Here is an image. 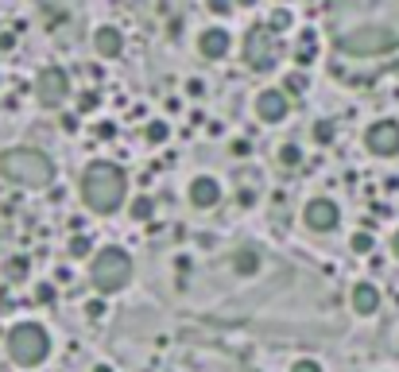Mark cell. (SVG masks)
Masks as SVG:
<instances>
[{
  "instance_id": "obj_13",
  "label": "cell",
  "mask_w": 399,
  "mask_h": 372,
  "mask_svg": "<svg viewBox=\"0 0 399 372\" xmlns=\"http://www.w3.org/2000/svg\"><path fill=\"white\" fill-rule=\"evenodd\" d=\"M93 50H97L101 58H117L120 50H125V35H120V27L105 24L93 32Z\"/></svg>"
},
{
  "instance_id": "obj_18",
  "label": "cell",
  "mask_w": 399,
  "mask_h": 372,
  "mask_svg": "<svg viewBox=\"0 0 399 372\" xmlns=\"http://www.w3.org/2000/svg\"><path fill=\"white\" fill-rule=\"evenodd\" d=\"M66 252H70V260H85V256H90V252H93L90 237H82V233H78V237H70Z\"/></svg>"
},
{
  "instance_id": "obj_9",
  "label": "cell",
  "mask_w": 399,
  "mask_h": 372,
  "mask_svg": "<svg viewBox=\"0 0 399 372\" xmlns=\"http://www.w3.org/2000/svg\"><path fill=\"white\" fill-rule=\"evenodd\" d=\"M302 221L314 233H330V229H337L341 209H337V202H330V198H310L307 209H302Z\"/></svg>"
},
{
  "instance_id": "obj_8",
  "label": "cell",
  "mask_w": 399,
  "mask_h": 372,
  "mask_svg": "<svg viewBox=\"0 0 399 372\" xmlns=\"http://www.w3.org/2000/svg\"><path fill=\"white\" fill-rule=\"evenodd\" d=\"M365 148L372 151V156H380V159L399 156V120H376V124H368Z\"/></svg>"
},
{
  "instance_id": "obj_35",
  "label": "cell",
  "mask_w": 399,
  "mask_h": 372,
  "mask_svg": "<svg viewBox=\"0 0 399 372\" xmlns=\"http://www.w3.org/2000/svg\"><path fill=\"white\" fill-rule=\"evenodd\" d=\"M237 4H241V8H252V4H256V0H237Z\"/></svg>"
},
{
  "instance_id": "obj_11",
  "label": "cell",
  "mask_w": 399,
  "mask_h": 372,
  "mask_svg": "<svg viewBox=\"0 0 399 372\" xmlns=\"http://www.w3.org/2000/svg\"><path fill=\"white\" fill-rule=\"evenodd\" d=\"M186 198H190L194 209H214L217 202H221V182H217L214 174H198V179H190V186H186Z\"/></svg>"
},
{
  "instance_id": "obj_25",
  "label": "cell",
  "mask_w": 399,
  "mask_h": 372,
  "mask_svg": "<svg viewBox=\"0 0 399 372\" xmlns=\"http://www.w3.org/2000/svg\"><path fill=\"white\" fill-rule=\"evenodd\" d=\"M97 93H93V90H85L82 93V97H78V113H93V109H97Z\"/></svg>"
},
{
  "instance_id": "obj_6",
  "label": "cell",
  "mask_w": 399,
  "mask_h": 372,
  "mask_svg": "<svg viewBox=\"0 0 399 372\" xmlns=\"http://www.w3.org/2000/svg\"><path fill=\"white\" fill-rule=\"evenodd\" d=\"M275 58H279V43H275L272 24L248 27V35H244V62H248L256 74H267V70L275 67Z\"/></svg>"
},
{
  "instance_id": "obj_4",
  "label": "cell",
  "mask_w": 399,
  "mask_h": 372,
  "mask_svg": "<svg viewBox=\"0 0 399 372\" xmlns=\"http://www.w3.org/2000/svg\"><path fill=\"white\" fill-rule=\"evenodd\" d=\"M90 280L101 295H117L132 280V256H128L125 248H101L90 264Z\"/></svg>"
},
{
  "instance_id": "obj_20",
  "label": "cell",
  "mask_w": 399,
  "mask_h": 372,
  "mask_svg": "<svg viewBox=\"0 0 399 372\" xmlns=\"http://www.w3.org/2000/svg\"><path fill=\"white\" fill-rule=\"evenodd\" d=\"M302 163V151L295 148V144H283L279 148V167H287V171H295V167Z\"/></svg>"
},
{
  "instance_id": "obj_16",
  "label": "cell",
  "mask_w": 399,
  "mask_h": 372,
  "mask_svg": "<svg viewBox=\"0 0 399 372\" xmlns=\"http://www.w3.org/2000/svg\"><path fill=\"white\" fill-rule=\"evenodd\" d=\"M128 217H132V221H151V217H155V202H151L148 194L132 198V206H128Z\"/></svg>"
},
{
  "instance_id": "obj_22",
  "label": "cell",
  "mask_w": 399,
  "mask_h": 372,
  "mask_svg": "<svg viewBox=\"0 0 399 372\" xmlns=\"http://www.w3.org/2000/svg\"><path fill=\"white\" fill-rule=\"evenodd\" d=\"M4 272H8V280H12V283H16V280H24V275H27V260H24V256H12Z\"/></svg>"
},
{
  "instance_id": "obj_33",
  "label": "cell",
  "mask_w": 399,
  "mask_h": 372,
  "mask_svg": "<svg viewBox=\"0 0 399 372\" xmlns=\"http://www.w3.org/2000/svg\"><path fill=\"white\" fill-rule=\"evenodd\" d=\"M391 252H396V260H399V229H396V237H391Z\"/></svg>"
},
{
  "instance_id": "obj_15",
  "label": "cell",
  "mask_w": 399,
  "mask_h": 372,
  "mask_svg": "<svg viewBox=\"0 0 399 372\" xmlns=\"http://www.w3.org/2000/svg\"><path fill=\"white\" fill-rule=\"evenodd\" d=\"M233 272L237 275H256L260 272V252L256 248H237L233 252Z\"/></svg>"
},
{
  "instance_id": "obj_3",
  "label": "cell",
  "mask_w": 399,
  "mask_h": 372,
  "mask_svg": "<svg viewBox=\"0 0 399 372\" xmlns=\"http://www.w3.org/2000/svg\"><path fill=\"white\" fill-rule=\"evenodd\" d=\"M0 179L39 191V186L55 182V163L39 148H8V151H0Z\"/></svg>"
},
{
  "instance_id": "obj_34",
  "label": "cell",
  "mask_w": 399,
  "mask_h": 372,
  "mask_svg": "<svg viewBox=\"0 0 399 372\" xmlns=\"http://www.w3.org/2000/svg\"><path fill=\"white\" fill-rule=\"evenodd\" d=\"M93 372H113V364H93Z\"/></svg>"
},
{
  "instance_id": "obj_14",
  "label": "cell",
  "mask_w": 399,
  "mask_h": 372,
  "mask_svg": "<svg viewBox=\"0 0 399 372\" xmlns=\"http://www.w3.org/2000/svg\"><path fill=\"white\" fill-rule=\"evenodd\" d=\"M349 303H353V310H357L360 318H368V315H376V310H380V291H376L372 283H357V287H353V295H349Z\"/></svg>"
},
{
  "instance_id": "obj_19",
  "label": "cell",
  "mask_w": 399,
  "mask_h": 372,
  "mask_svg": "<svg viewBox=\"0 0 399 372\" xmlns=\"http://www.w3.org/2000/svg\"><path fill=\"white\" fill-rule=\"evenodd\" d=\"M310 136H314L318 144H333L337 128H333V120H314V124H310Z\"/></svg>"
},
{
  "instance_id": "obj_21",
  "label": "cell",
  "mask_w": 399,
  "mask_h": 372,
  "mask_svg": "<svg viewBox=\"0 0 399 372\" xmlns=\"http://www.w3.org/2000/svg\"><path fill=\"white\" fill-rule=\"evenodd\" d=\"M144 136H148L151 144H163L167 136H171V124H167V120H151V124H148V132H144Z\"/></svg>"
},
{
  "instance_id": "obj_37",
  "label": "cell",
  "mask_w": 399,
  "mask_h": 372,
  "mask_svg": "<svg viewBox=\"0 0 399 372\" xmlns=\"http://www.w3.org/2000/svg\"><path fill=\"white\" fill-rule=\"evenodd\" d=\"M279 4H287V0H279Z\"/></svg>"
},
{
  "instance_id": "obj_1",
  "label": "cell",
  "mask_w": 399,
  "mask_h": 372,
  "mask_svg": "<svg viewBox=\"0 0 399 372\" xmlns=\"http://www.w3.org/2000/svg\"><path fill=\"white\" fill-rule=\"evenodd\" d=\"M326 35L349 58H380L399 50V0H330Z\"/></svg>"
},
{
  "instance_id": "obj_23",
  "label": "cell",
  "mask_w": 399,
  "mask_h": 372,
  "mask_svg": "<svg viewBox=\"0 0 399 372\" xmlns=\"http://www.w3.org/2000/svg\"><path fill=\"white\" fill-rule=\"evenodd\" d=\"M267 24H272V32H287V27H291V12H287V8H275Z\"/></svg>"
},
{
  "instance_id": "obj_2",
  "label": "cell",
  "mask_w": 399,
  "mask_h": 372,
  "mask_svg": "<svg viewBox=\"0 0 399 372\" xmlns=\"http://www.w3.org/2000/svg\"><path fill=\"white\" fill-rule=\"evenodd\" d=\"M125 194H128V179L125 171H120L117 163H90L82 174V202L93 209V214L108 217L117 214L120 206H125Z\"/></svg>"
},
{
  "instance_id": "obj_17",
  "label": "cell",
  "mask_w": 399,
  "mask_h": 372,
  "mask_svg": "<svg viewBox=\"0 0 399 372\" xmlns=\"http://www.w3.org/2000/svg\"><path fill=\"white\" fill-rule=\"evenodd\" d=\"M349 248H353V252H357V256H368V252H372V248H376V240H372V233H368V229H360V233H353V240H349Z\"/></svg>"
},
{
  "instance_id": "obj_36",
  "label": "cell",
  "mask_w": 399,
  "mask_h": 372,
  "mask_svg": "<svg viewBox=\"0 0 399 372\" xmlns=\"http://www.w3.org/2000/svg\"><path fill=\"white\" fill-rule=\"evenodd\" d=\"M396 74H399V62H396Z\"/></svg>"
},
{
  "instance_id": "obj_31",
  "label": "cell",
  "mask_w": 399,
  "mask_h": 372,
  "mask_svg": "<svg viewBox=\"0 0 399 372\" xmlns=\"http://www.w3.org/2000/svg\"><path fill=\"white\" fill-rule=\"evenodd\" d=\"M186 93H190V97H202V93H206V82H198V78H190V82H186Z\"/></svg>"
},
{
  "instance_id": "obj_10",
  "label": "cell",
  "mask_w": 399,
  "mask_h": 372,
  "mask_svg": "<svg viewBox=\"0 0 399 372\" xmlns=\"http://www.w3.org/2000/svg\"><path fill=\"white\" fill-rule=\"evenodd\" d=\"M287 113H291V97H287V90H260L256 93V116L267 124H279L287 120Z\"/></svg>"
},
{
  "instance_id": "obj_5",
  "label": "cell",
  "mask_w": 399,
  "mask_h": 372,
  "mask_svg": "<svg viewBox=\"0 0 399 372\" xmlns=\"http://www.w3.org/2000/svg\"><path fill=\"white\" fill-rule=\"evenodd\" d=\"M4 345H8V357L20 364V368H35V364H43L50 357V338H47V330L35 326V322L12 326Z\"/></svg>"
},
{
  "instance_id": "obj_24",
  "label": "cell",
  "mask_w": 399,
  "mask_h": 372,
  "mask_svg": "<svg viewBox=\"0 0 399 372\" xmlns=\"http://www.w3.org/2000/svg\"><path fill=\"white\" fill-rule=\"evenodd\" d=\"M35 303H43V306L55 303V283H35Z\"/></svg>"
},
{
  "instance_id": "obj_26",
  "label": "cell",
  "mask_w": 399,
  "mask_h": 372,
  "mask_svg": "<svg viewBox=\"0 0 399 372\" xmlns=\"http://www.w3.org/2000/svg\"><path fill=\"white\" fill-rule=\"evenodd\" d=\"M206 8L214 12V16H229V12H233V0H206Z\"/></svg>"
},
{
  "instance_id": "obj_29",
  "label": "cell",
  "mask_w": 399,
  "mask_h": 372,
  "mask_svg": "<svg viewBox=\"0 0 399 372\" xmlns=\"http://www.w3.org/2000/svg\"><path fill=\"white\" fill-rule=\"evenodd\" d=\"M97 136H101V140H113V136H117V124H113V120H101V124H97Z\"/></svg>"
},
{
  "instance_id": "obj_27",
  "label": "cell",
  "mask_w": 399,
  "mask_h": 372,
  "mask_svg": "<svg viewBox=\"0 0 399 372\" xmlns=\"http://www.w3.org/2000/svg\"><path fill=\"white\" fill-rule=\"evenodd\" d=\"M302 85H307V82H302L299 74H291L287 82H283V90H287V97H295V93H302Z\"/></svg>"
},
{
  "instance_id": "obj_12",
  "label": "cell",
  "mask_w": 399,
  "mask_h": 372,
  "mask_svg": "<svg viewBox=\"0 0 399 372\" xmlns=\"http://www.w3.org/2000/svg\"><path fill=\"white\" fill-rule=\"evenodd\" d=\"M229 47H233V39H229L225 27H206V32L198 35L202 58H225V55H229Z\"/></svg>"
},
{
  "instance_id": "obj_30",
  "label": "cell",
  "mask_w": 399,
  "mask_h": 372,
  "mask_svg": "<svg viewBox=\"0 0 399 372\" xmlns=\"http://www.w3.org/2000/svg\"><path fill=\"white\" fill-rule=\"evenodd\" d=\"M85 315H90V318H101V315H105V298H93V303H85Z\"/></svg>"
},
{
  "instance_id": "obj_32",
  "label": "cell",
  "mask_w": 399,
  "mask_h": 372,
  "mask_svg": "<svg viewBox=\"0 0 399 372\" xmlns=\"http://www.w3.org/2000/svg\"><path fill=\"white\" fill-rule=\"evenodd\" d=\"M62 132H78V116H62Z\"/></svg>"
},
{
  "instance_id": "obj_28",
  "label": "cell",
  "mask_w": 399,
  "mask_h": 372,
  "mask_svg": "<svg viewBox=\"0 0 399 372\" xmlns=\"http://www.w3.org/2000/svg\"><path fill=\"white\" fill-rule=\"evenodd\" d=\"M291 372H322V364H318V361H307V357H302V361L291 364Z\"/></svg>"
},
{
  "instance_id": "obj_7",
  "label": "cell",
  "mask_w": 399,
  "mask_h": 372,
  "mask_svg": "<svg viewBox=\"0 0 399 372\" xmlns=\"http://www.w3.org/2000/svg\"><path fill=\"white\" fill-rule=\"evenodd\" d=\"M35 97H39L43 109H59L62 101L70 97V78L62 67H47L39 70V78H35Z\"/></svg>"
}]
</instances>
